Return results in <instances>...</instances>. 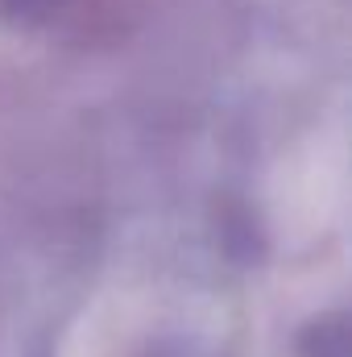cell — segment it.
<instances>
[{"label":"cell","mask_w":352,"mask_h":357,"mask_svg":"<svg viewBox=\"0 0 352 357\" xmlns=\"http://www.w3.org/2000/svg\"><path fill=\"white\" fill-rule=\"evenodd\" d=\"M58 0H0V17L13 21V25H25V21H42L46 13H54Z\"/></svg>","instance_id":"obj_1"}]
</instances>
